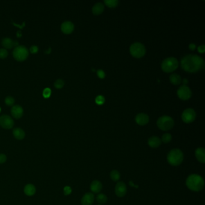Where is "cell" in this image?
Segmentation results:
<instances>
[{"mask_svg": "<svg viewBox=\"0 0 205 205\" xmlns=\"http://www.w3.org/2000/svg\"><path fill=\"white\" fill-rule=\"evenodd\" d=\"M177 93L179 98L184 101L189 99L192 94L190 89L186 85H183L179 87L177 90Z\"/></svg>", "mask_w": 205, "mask_h": 205, "instance_id": "30bf717a", "label": "cell"}, {"mask_svg": "<svg viewBox=\"0 0 205 205\" xmlns=\"http://www.w3.org/2000/svg\"><path fill=\"white\" fill-rule=\"evenodd\" d=\"M179 66L177 59L175 57H168L166 58L161 64V69L167 73H170L176 70Z\"/></svg>", "mask_w": 205, "mask_h": 205, "instance_id": "277c9868", "label": "cell"}, {"mask_svg": "<svg viewBox=\"0 0 205 205\" xmlns=\"http://www.w3.org/2000/svg\"><path fill=\"white\" fill-rule=\"evenodd\" d=\"M102 189V184L100 181L98 180H93L90 185V189L94 193H100Z\"/></svg>", "mask_w": 205, "mask_h": 205, "instance_id": "ac0fdd59", "label": "cell"}, {"mask_svg": "<svg viewBox=\"0 0 205 205\" xmlns=\"http://www.w3.org/2000/svg\"><path fill=\"white\" fill-rule=\"evenodd\" d=\"M104 10V5L102 3L98 2L96 3L93 7L92 12L95 15H101Z\"/></svg>", "mask_w": 205, "mask_h": 205, "instance_id": "44dd1931", "label": "cell"}, {"mask_svg": "<svg viewBox=\"0 0 205 205\" xmlns=\"http://www.w3.org/2000/svg\"><path fill=\"white\" fill-rule=\"evenodd\" d=\"M173 119L168 116H164L159 118L157 121V126L159 128L164 131L170 130L174 126Z\"/></svg>", "mask_w": 205, "mask_h": 205, "instance_id": "5b68a950", "label": "cell"}, {"mask_svg": "<svg viewBox=\"0 0 205 205\" xmlns=\"http://www.w3.org/2000/svg\"><path fill=\"white\" fill-rule=\"evenodd\" d=\"M65 85V81L62 79H58L54 83V86L57 89H61Z\"/></svg>", "mask_w": 205, "mask_h": 205, "instance_id": "83f0119b", "label": "cell"}, {"mask_svg": "<svg viewBox=\"0 0 205 205\" xmlns=\"http://www.w3.org/2000/svg\"><path fill=\"white\" fill-rule=\"evenodd\" d=\"M72 193V189L70 186H66L64 188V194L65 196H68Z\"/></svg>", "mask_w": 205, "mask_h": 205, "instance_id": "d6a6232c", "label": "cell"}, {"mask_svg": "<svg viewBox=\"0 0 205 205\" xmlns=\"http://www.w3.org/2000/svg\"><path fill=\"white\" fill-rule=\"evenodd\" d=\"M186 186L191 191L198 192L202 191L205 185L203 178L197 174L189 175L186 180Z\"/></svg>", "mask_w": 205, "mask_h": 205, "instance_id": "7a4b0ae2", "label": "cell"}, {"mask_svg": "<svg viewBox=\"0 0 205 205\" xmlns=\"http://www.w3.org/2000/svg\"><path fill=\"white\" fill-rule=\"evenodd\" d=\"M161 140L158 137L152 136L150 137L148 140V144L152 148H158L161 144Z\"/></svg>", "mask_w": 205, "mask_h": 205, "instance_id": "e0dca14e", "label": "cell"}, {"mask_svg": "<svg viewBox=\"0 0 205 205\" xmlns=\"http://www.w3.org/2000/svg\"><path fill=\"white\" fill-rule=\"evenodd\" d=\"M197 159L201 163L204 164L205 162V149L203 148H198L196 149L195 152Z\"/></svg>", "mask_w": 205, "mask_h": 205, "instance_id": "d6986e66", "label": "cell"}, {"mask_svg": "<svg viewBox=\"0 0 205 205\" xmlns=\"http://www.w3.org/2000/svg\"><path fill=\"white\" fill-rule=\"evenodd\" d=\"M196 113L192 108H188L183 112L182 114V119L186 123H190L195 120Z\"/></svg>", "mask_w": 205, "mask_h": 205, "instance_id": "9c48e42d", "label": "cell"}, {"mask_svg": "<svg viewBox=\"0 0 205 205\" xmlns=\"http://www.w3.org/2000/svg\"><path fill=\"white\" fill-rule=\"evenodd\" d=\"M30 52L31 53L36 54V53H37L38 51H39V48L37 46H36V45H33V46L30 47Z\"/></svg>", "mask_w": 205, "mask_h": 205, "instance_id": "836d02e7", "label": "cell"}, {"mask_svg": "<svg viewBox=\"0 0 205 205\" xmlns=\"http://www.w3.org/2000/svg\"><path fill=\"white\" fill-rule=\"evenodd\" d=\"M50 52H51V48H49V49H48L47 51H45V53H47V54L49 53Z\"/></svg>", "mask_w": 205, "mask_h": 205, "instance_id": "60d3db41", "label": "cell"}, {"mask_svg": "<svg viewBox=\"0 0 205 205\" xmlns=\"http://www.w3.org/2000/svg\"><path fill=\"white\" fill-rule=\"evenodd\" d=\"M110 177L112 181L117 182L121 178V174L119 171L116 170H113L110 173Z\"/></svg>", "mask_w": 205, "mask_h": 205, "instance_id": "cb8c5ba5", "label": "cell"}, {"mask_svg": "<svg viewBox=\"0 0 205 205\" xmlns=\"http://www.w3.org/2000/svg\"><path fill=\"white\" fill-rule=\"evenodd\" d=\"M130 52L134 57L140 58L145 55L146 48L142 43L137 42L130 46Z\"/></svg>", "mask_w": 205, "mask_h": 205, "instance_id": "52a82bcc", "label": "cell"}, {"mask_svg": "<svg viewBox=\"0 0 205 205\" xmlns=\"http://www.w3.org/2000/svg\"><path fill=\"white\" fill-rule=\"evenodd\" d=\"M130 186H134V187H135V188H138V186H135V185H134V183H133L132 181H130Z\"/></svg>", "mask_w": 205, "mask_h": 205, "instance_id": "ab89813d", "label": "cell"}, {"mask_svg": "<svg viewBox=\"0 0 205 205\" xmlns=\"http://www.w3.org/2000/svg\"><path fill=\"white\" fill-rule=\"evenodd\" d=\"M0 111H1V108H0Z\"/></svg>", "mask_w": 205, "mask_h": 205, "instance_id": "b9f144b4", "label": "cell"}, {"mask_svg": "<svg viewBox=\"0 0 205 205\" xmlns=\"http://www.w3.org/2000/svg\"><path fill=\"white\" fill-rule=\"evenodd\" d=\"M51 90L49 88H45L43 91V96L45 97V98H49L51 95Z\"/></svg>", "mask_w": 205, "mask_h": 205, "instance_id": "1f68e13d", "label": "cell"}, {"mask_svg": "<svg viewBox=\"0 0 205 205\" xmlns=\"http://www.w3.org/2000/svg\"><path fill=\"white\" fill-rule=\"evenodd\" d=\"M7 160V157L4 154H0V164L4 163Z\"/></svg>", "mask_w": 205, "mask_h": 205, "instance_id": "d590c367", "label": "cell"}, {"mask_svg": "<svg viewBox=\"0 0 205 205\" xmlns=\"http://www.w3.org/2000/svg\"><path fill=\"white\" fill-rule=\"evenodd\" d=\"M29 54L28 48L24 45H18L15 47L13 51L14 58L18 61L25 60Z\"/></svg>", "mask_w": 205, "mask_h": 205, "instance_id": "8992f818", "label": "cell"}, {"mask_svg": "<svg viewBox=\"0 0 205 205\" xmlns=\"http://www.w3.org/2000/svg\"><path fill=\"white\" fill-rule=\"evenodd\" d=\"M61 29L64 33L70 34L74 30V25L72 22L69 20H66L62 24Z\"/></svg>", "mask_w": 205, "mask_h": 205, "instance_id": "4fadbf2b", "label": "cell"}, {"mask_svg": "<svg viewBox=\"0 0 205 205\" xmlns=\"http://www.w3.org/2000/svg\"><path fill=\"white\" fill-rule=\"evenodd\" d=\"M0 126L5 129H11L14 126V121L9 115L3 114L0 116Z\"/></svg>", "mask_w": 205, "mask_h": 205, "instance_id": "ba28073f", "label": "cell"}, {"mask_svg": "<svg viewBox=\"0 0 205 205\" xmlns=\"http://www.w3.org/2000/svg\"><path fill=\"white\" fill-rule=\"evenodd\" d=\"M5 103L9 106H12L15 103V99L12 96H8L5 98Z\"/></svg>", "mask_w": 205, "mask_h": 205, "instance_id": "f1b7e54d", "label": "cell"}, {"mask_svg": "<svg viewBox=\"0 0 205 205\" xmlns=\"http://www.w3.org/2000/svg\"><path fill=\"white\" fill-rule=\"evenodd\" d=\"M94 200V196L92 193L85 194L81 199V205H92Z\"/></svg>", "mask_w": 205, "mask_h": 205, "instance_id": "2e32d148", "label": "cell"}, {"mask_svg": "<svg viewBox=\"0 0 205 205\" xmlns=\"http://www.w3.org/2000/svg\"><path fill=\"white\" fill-rule=\"evenodd\" d=\"M127 193V186L123 182H119L115 187V193L119 197H123Z\"/></svg>", "mask_w": 205, "mask_h": 205, "instance_id": "8fae6325", "label": "cell"}, {"mask_svg": "<svg viewBox=\"0 0 205 205\" xmlns=\"http://www.w3.org/2000/svg\"><path fill=\"white\" fill-rule=\"evenodd\" d=\"M184 161V153L179 149H172L167 155L168 162L172 166H178Z\"/></svg>", "mask_w": 205, "mask_h": 205, "instance_id": "3957f363", "label": "cell"}, {"mask_svg": "<svg viewBox=\"0 0 205 205\" xmlns=\"http://www.w3.org/2000/svg\"><path fill=\"white\" fill-rule=\"evenodd\" d=\"M95 102L96 103V104H98L99 105H102L103 103H104L105 102V98L103 96H101V95L98 96L95 99Z\"/></svg>", "mask_w": 205, "mask_h": 205, "instance_id": "f546056e", "label": "cell"}, {"mask_svg": "<svg viewBox=\"0 0 205 205\" xmlns=\"http://www.w3.org/2000/svg\"><path fill=\"white\" fill-rule=\"evenodd\" d=\"M149 121V116L144 113H140L137 115L135 117L136 123L140 126H144L148 123Z\"/></svg>", "mask_w": 205, "mask_h": 205, "instance_id": "9a60e30c", "label": "cell"}, {"mask_svg": "<svg viewBox=\"0 0 205 205\" xmlns=\"http://www.w3.org/2000/svg\"><path fill=\"white\" fill-rule=\"evenodd\" d=\"M8 56V51L5 48H0V58H5Z\"/></svg>", "mask_w": 205, "mask_h": 205, "instance_id": "4dcf8cb0", "label": "cell"}, {"mask_svg": "<svg viewBox=\"0 0 205 205\" xmlns=\"http://www.w3.org/2000/svg\"><path fill=\"white\" fill-rule=\"evenodd\" d=\"M189 48L190 50H191V51H194V50L196 49V45H195L194 43H191V44H189Z\"/></svg>", "mask_w": 205, "mask_h": 205, "instance_id": "74e56055", "label": "cell"}, {"mask_svg": "<svg viewBox=\"0 0 205 205\" xmlns=\"http://www.w3.org/2000/svg\"><path fill=\"white\" fill-rule=\"evenodd\" d=\"M170 82L174 85H179L182 82V78L180 75L176 74H171L170 76Z\"/></svg>", "mask_w": 205, "mask_h": 205, "instance_id": "603a6c76", "label": "cell"}, {"mask_svg": "<svg viewBox=\"0 0 205 205\" xmlns=\"http://www.w3.org/2000/svg\"><path fill=\"white\" fill-rule=\"evenodd\" d=\"M96 200L99 203L103 205V204H105L107 202L108 197L104 194H99L98 196H96Z\"/></svg>", "mask_w": 205, "mask_h": 205, "instance_id": "484cf974", "label": "cell"}, {"mask_svg": "<svg viewBox=\"0 0 205 205\" xmlns=\"http://www.w3.org/2000/svg\"><path fill=\"white\" fill-rule=\"evenodd\" d=\"M203 59L197 55H187L181 60V67L187 72L195 73L205 69Z\"/></svg>", "mask_w": 205, "mask_h": 205, "instance_id": "6da1fadb", "label": "cell"}, {"mask_svg": "<svg viewBox=\"0 0 205 205\" xmlns=\"http://www.w3.org/2000/svg\"><path fill=\"white\" fill-rule=\"evenodd\" d=\"M13 134L15 138L18 140H22L25 136V133L24 130L20 128H14L13 130Z\"/></svg>", "mask_w": 205, "mask_h": 205, "instance_id": "ffe728a7", "label": "cell"}, {"mask_svg": "<svg viewBox=\"0 0 205 205\" xmlns=\"http://www.w3.org/2000/svg\"><path fill=\"white\" fill-rule=\"evenodd\" d=\"M161 140V141H162L164 143H166V144L168 143L172 140V136L170 134L166 133L162 135V139Z\"/></svg>", "mask_w": 205, "mask_h": 205, "instance_id": "4316f807", "label": "cell"}, {"mask_svg": "<svg viewBox=\"0 0 205 205\" xmlns=\"http://www.w3.org/2000/svg\"><path fill=\"white\" fill-rule=\"evenodd\" d=\"M36 187L33 184H27L24 187V193L28 196H33L36 193Z\"/></svg>", "mask_w": 205, "mask_h": 205, "instance_id": "7402d4cb", "label": "cell"}, {"mask_svg": "<svg viewBox=\"0 0 205 205\" xmlns=\"http://www.w3.org/2000/svg\"><path fill=\"white\" fill-rule=\"evenodd\" d=\"M97 75L98 76V77L101 79H103L105 77V72L103 71L102 70H99L97 72Z\"/></svg>", "mask_w": 205, "mask_h": 205, "instance_id": "e575fe53", "label": "cell"}, {"mask_svg": "<svg viewBox=\"0 0 205 205\" xmlns=\"http://www.w3.org/2000/svg\"><path fill=\"white\" fill-rule=\"evenodd\" d=\"M119 2L117 0H105V1H104L105 4L110 8H114V7H117Z\"/></svg>", "mask_w": 205, "mask_h": 205, "instance_id": "d4e9b609", "label": "cell"}, {"mask_svg": "<svg viewBox=\"0 0 205 205\" xmlns=\"http://www.w3.org/2000/svg\"><path fill=\"white\" fill-rule=\"evenodd\" d=\"M1 43L3 47L7 49H11L13 47H16L18 46V41L13 40L11 38L8 37H3L1 40Z\"/></svg>", "mask_w": 205, "mask_h": 205, "instance_id": "7c38bea8", "label": "cell"}, {"mask_svg": "<svg viewBox=\"0 0 205 205\" xmlns=\"http://www.w3.org/2000/svg\"><path fill=\"white\" fill-rule=\"evenodd\" d=\"M23 113H24V110L20 105H15L11 107V114L13 117L16 119H19L22 116Z\"/></svg>", "mask_w": 205, "mask_h": 205, "instance_id": "5bb4252c", "label": "cell"}, {"mask_svg": "<svg viewBox=\"0 0 205 205\" xmlns=\"http://www.w3.org/2000/svg\"><path fill=\"white\" fill-rule=\"evenodd\" d=\"M188 83V81L187 79L185 78L183 80V84H184V85H186Z\"/></svg>", "mask_w": 205, "mask_h": 205, "instance_id": "f35d334b", "label": "cell"}, {"mask_svg": "<svg viewBox=\"0 0 205 205\" xmlns=\"http://www.w3.org/2000/svg\"><path fill=\"white\" fill-rule=\"evenodd\" d=\"M198 51L200 52V53H202V54H203V53H204L205 52V45H201V46H200V47H198Z\"/></svg>", "mask_w": 205, "mask_h": 205, "instance_id": "8d00e7d4", "label": "cell"}]
</instances>
